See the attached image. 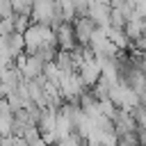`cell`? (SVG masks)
Here are the masks:
<instances>
[{
	"instance_id": "cell-5",
	"label": "cell",
	"mask_w": 146,
	"mask_h": 146,
	"mask_svg": "<svg viewBox=\"0 0 146 146\" xmlns=\"http://www.w3.org/2000/svg\"><path fill=\"white\" fill-rule=\"evenodd\" d=\"M112 123H114V135L116 137L125 135V132H137V123H135V119L128 110H119L116 116L112 119Z\"/></svg>"
},
{
	"instance_id": "cell-8",
	"label": "cell",
	"mask_w": 146,
	"mask_h": 146,
	"mask_svg": "<svg viewBox=\"0 0 146 146\" xmlns=\"http://www.w3.org/2000/svg\"><path fill=\"white\" fill-rule=\"evenodd\" d=\"M116 146H139V137L137 132H125L116 137Z\"/></svg>"
},
{
	"instance_id": "cell-1",
	"label": "cell",
	"mask_w": 146,
	"mask_h": 146,
	"mask_svg": "<svg viewBox=\"0 0 146 146\" xmlns=\"http://www.w3.org/2000/svg\"><path fill=\"white\" fill-rule=\"evenodd\" d=\"M52 32H55V39H57V50L71 52V50L78 46L75 32H73V23H62V25H57Z\"/></svg>"
},
{
	"instance_id": "cell-11",
	"label": "cell",
	"mask_w": 146,
	"mask_h": 146,
	"mask_svg": "<svg viewBox=\"0 0 146 146\" xmlns=\"http://www.w3.org/2000/svg\"><path fill=\"white\" fill-rule=\"evenodd\" d=\"M30 146H46V144H43V139H39V141H34V144H30Z\"/></svg>"
},
{
	"instance_id": "cell-6",
	"label": "cell",
	"mask_w": 146,
	"mask_h": 146,
	"mask_svg": "<svg viewBox=\"0 0 146 146\" xmlns=\"http://www.w3.org/2000/svg\"><path fill=\"white\" fill-rule=\"evenodd\" d=\"M7 41V55L11 59H18L21 55H25V41H23V34L18 32H11L9 36H5Z\"/></svg>"
},
{
	"instance_id": "cell-4",
	"label": "cell",
	"mask_w": 146,
	"mask_h": 146,
	"mask_svg": "<svg viewBox=\"0 0 146 146\" xmlns=\"http://www.w3.org/2000/svg\"><path fill=\"white\" fill-rule=\"evenodd\" d=\"M73 32H75V41H78V46H89L94 32H96V25H94L89 18H75V23H73Z\"/></svg>"
},
{
	"instance_id": "cell-10",
	"label": "cell",
	"mask_w": 146,
	"mask_h": 146,
	"mask_svg": "<svg viewBox=\"0 0 146 146\" xmlns=\"http://www.w3.org/2000/svg\"><path fill=\"white\" fill-rule=\"evenodd\" d=\"M137 137H139V146H146V130H137Z\"/></svg>"
},
{
	"instance_id": "cell-9",
	"label": "cell",
	"mask_w": 146,
	"mask_h": 146,
	"mask_svg": "<svg viewBox=\"0 0 146 146\" xmlns=\"http://www.w3.org/2000/svg\"><path fill=\"white\" fill-rule=\"evenodd\" d=\"M5 18H11V2L0 0V21H5Z\"/></svg>"
},
{
	"instance_id": "cell-3",
	"label": "cell",
	"mask_w": 146,
	"mask_h": 146,
	"mask_svg": "<svg viewBox=\"0 0 146 146\" xmlns=\"http://www.w3.org/2000/svg\"><path fill=\"white\" fill-rule=\"evenodd\" d=\"M78 75H80L82 84H84L87 89H91V87H94V84L100 80V66H98L96 57H94V59H89V62H84V64H80Z\"/></svg>"
},
{
	"instance_id": "cell-2",
	"label": "cell",
	"mask_w": 146,
	"mask_h": 146,
	"mask_svg": "<svg viewBox=\"0 0 146 146\" xmlns=\"http://www.w3.org/2000/svg\"><path fill=\"white\" fill-rule=\"evenodd\" d=\"M110 2H89V14L87 18L96 25V27H110Z\"/></svg>"
},
{
	"instance_id": "cell-7",
	"label": "cell",
	"mask_w": 146,
	"mask_h": 146,
	"mask_svg": "<svg viewBox=\"0 0 146 146\" xmlns=\"http://www.w3.org/2000/svg\"><path fill=\"white\" fill-rule=\"evenodd\" d=\"M32 5L34 2H25V0H18V2H11V14L16 16H32Z\"/></svg>"
}]
</instances>
